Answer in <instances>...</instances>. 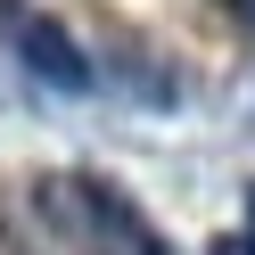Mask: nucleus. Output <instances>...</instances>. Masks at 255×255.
<instances>
[{
    "instance_id": "f257e3e1",
    "label": "nucleus",
    "mask_w": 255,
    "mask_h": 255,
    "mask_svg": "<svg viewBox=\"0 0 255 255\" xmlns=\"http://www.w3.org/2000/svg\"><path fill=\"white\" fill-rule=\"evenodd\" d=\"M33 222L66 255H165V239L148 231V214L124 189H107L99 173H41L33 181Z\"/></svg>"
},
{
    "instance_id": "f03ea898",
    "label": "nucleus",
    "mask_w": 255,
    "mask_h": 255,
    "mask_svg": "<svg viewBox=\"0 0 255 255\" xmlns=\"http://www.w3.org/2000/svg\"><path fill=\"white\" fill-rule=\"evenodd\" d=\"M0 25H8V41L25 50V66H33V74H50V83H66V91H83V83H91V66L74 58V41L58 33L50 17H41L33 0H0Z\"/></svg>"
}]
</instances>
